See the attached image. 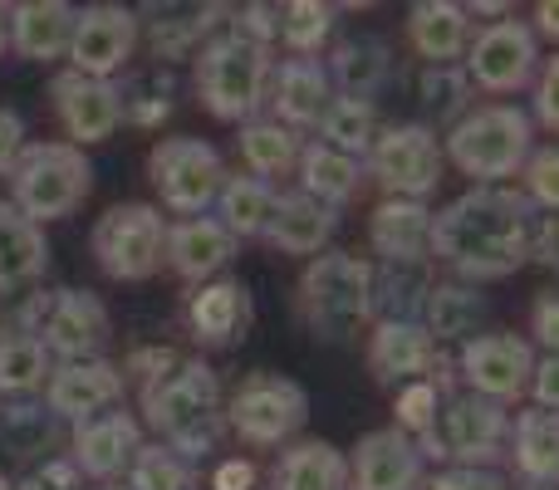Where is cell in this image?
<instances>
[{
	"label": "cell",
	"mask_w": 559,
	"mask_h": 490,
	"mask_svg": "<svg viewBox=\"0 0 559 490\" xmlns=\"http://www.w3.org/2000/svg\"><path fill=\"white\" fill-rule=\"evenodd\" d=\"M540 212L521 187H472L432 212V260L462 285L511 279L531 265V236Z\"/></svg>",
	"instance_id": "cell-1"
},
{
	"label": "cell",
	"mask_w": 559,
	"mask_h": 490,
	"mask_svg": "<svg viewBox=\"0 0 559 490\" xmlns=\"http://www.w3.org/2000/svg\"><path fill=\"white\" fill-rule=\"evenodd\" d=\"M138 413L163 437L167 452H177L192 466L226 442L222 373L206 358H182L167 378H157L147 393H138Z\"/></svg>",
	"instance_id": "cell-2"
},
{
	"label": "cell",
	"mask_w": 559,
	"mask_h": 490,
	"mask_svg": "<svg viewBox=\"0 0 559 490\" xmlns=\"http://www.w3.org/2000/svg\"><path fill=\"white\" fill-rule=\"evenodd\" d=\"M295 314L319 344H354L373 328V265L354 250L329 246L305 260L295 285Z\"/></svg>",
	"instance_id": "cell-3"
},
{
	"label": "cell",
	"mask_w": 559,
	"mask_h": 490,
	"mask_svg": "<svg viewBox=\"0 0 559 490\" xmlns=\"http://www.w3.org/2000/svg\"><path fill=\"white\" fill-rule=\"evenodd\" d=\"M447 163L476 187H511L535 153V123L521 104H481L466 108L462 123L442 133Z\"/></svg>",
	"instance_id": "cell-4"
},
{
	"label": "cell",
	"mask_w": 559,
	"mask_h": 490,
	"mask_svg": "<svg viewBox=\"0 0 559 490\" xmlns=\"http://www.w3.org/2000/svg\"><path fill=\"white\" fill-rule=\"evenodd\" d=\"M271 69H275L271 49L251 45V39L231 35V29L206 39L202 55L192 59V88L202 113L231 128L255 123L265 108V94H271Z\"/></svg>",
	"instance_id": "cell-5"
},
{
	"label": "cell",
	"mask_w": 559,
	"mask_h": 490,
	"mask_svg": "<svg viewBox=\"0 0 559 490\" xmlns=\"http://www.w3.org/2000/svg\"><path fill=\"white\" fill-rule=\"evenodd\" d=\"M10 206L29 216L35 226L69 222L94 192V163L84 147L49 138V143H25L20 163L10 167Z\"/></svg>",
	"instance_id": "cell-6"
},
{
	"label": "cell",
	"mask_w": 559,
	"mask_h": 490,
	"mask_svg": "<svg viewBox=\"0 0 559 490\" xmlns=\"http://www.w3.org/2000/svg\"><path fill=\"white\" fill-rule=\"evenodd\" d=\"M20 328H29L55 363H84V358H104L114 338V314L94 289L59 285L29 295V304L20 309Z\"/></svg>",
	"instance_id": "cell-7"
},
{
	"label": "cell",
	"mask_w": 559,
	"mask_h": 490,
	"mask_svg": "<svg viewBox=\"0 0 559 490\" xmlns=\"http://www.w3.org/2000/svg\"><path fill=\"white\" fill-rule=\"evenodd\" d=\"M167 212L153 202H114L88 231L94 265L114 285H143L167 270Z\"/></svg>",
	"instance_id": "cell-8"
},
{
	"label": "cell",
	"mask_w": 559,
	"mask_h": 490,
	"mask_svg": "<svg viewBox=\"0 0 559 490\" xmlns=\"http://www.w3.org/2000/svg\"><path fill=\"white\" fill-rule=\"evenodd\" d=\"M305 422H309L305 383L275 373V368H251L226 397V432L241 446H289L299 442Z\"/></svg>",
	"instance_id": "cell-9"
},
{
	"label": "cell",
	"mask_w": 559,
	"mask_h": 490,
	"mask_svg": "<svg viewBox=\"0 0 559 490\" xmlns=\"http://www.w3.org/2000/svg\"><path fill=\"white\" fill-rule=\"evenodd\" d=\"M417 452L442 466H486V471H496L511 452V413L491 397L452 393L437 413V427L417 442Z\"/></svg>",
	"instance_id": "cell-10"
},
{
	"label": "cell",
	"mask_w": 559,
	"mask_h": 490,
	"mask_svg": "<svg viewBox=\"0 0 559 490\" xmlns=\"http://www.w3.org/2000/svg\"><path fill=\"white\" fill-rule=\"evenodd\" d=\"M226 157L216 153L206 138L177 133V138H157L147 153V182L157 192V206L173 216H206L216 206L226 187Z\"/></svg>",
	"instance_id": "cell-11"
},
{
	"label": "cell",
	"mask_w": 559,
	"mask_h": 490,
	"mask_svg": "<svg viewBox=\"0 0 559 490\" xmlns=\"http://www.w3.org/2000/svg\"><path fill=\"white\" fill-rule=\"evenodd\" d=\"M364 172L383 187V196H403V202H427L442 187L447 153L442 133L432 123H388L378 128L373 147L364 157Z\"/></svg>",
	"instance_id": "cell-12"
},
{
	"label": "cell",
	"mask_w": 559,
	"mask_h": 490,
	"mask_svg": "<svg viewBox=\"0 0 559 490\" xmlns=\"http://www.w3.org/2000/svg\"><path fill=\"white\" fill-rule=\"evenodd\" d=\"M535 344L515 328H481L476 338H466L456 348V378L466 383V393L476 397H491V403L511 407L531 393V378H535Z\"/></svg>",
	"instance_id": "cell-13"
},
{
	"label": "cell",
	"mask_w": 559,
	"mask_h": 490,
	"mask_svg": "<svg viewBox=\"0 0 559 490\" xmlns=\"http://www.w3.org/2000/svg\"><path fill=\"white\" fill-rule=\"evenodd\" d=\"M462 64H466L472 88L506 98V94H521V88L535 84L545 55H540V39H535L531 20L511 15V20H491V25L476 29Z\"/></svg>",
	"instance_id": "cell-14"
},
{
	"label": "cell",
	"mask_w": 559,
	"mask_h": 490,
	"mask_svg": "<svg viewBox=\"0 0 559 490\" xmlns=\"http://www.w3.org/2000/svg\"><path fill=\"white\" fill-rule=\"evenodd\" d=\"M49 108H55L59 128H64V143L74 147H98L123 128V88L118 79H88L79 69H59L49 79Z\"/></svg>",
	"instance_id": "cell-15"
},
{
	"label": "cell",
	"mask_w": 559,
	"mask_h": 490,
	"mask_svg": "<svg viewBox=\"0 0 559 490\" xmlns=\"http://www.w3.org/2000/svg\"><path fill=\"white\" fill-rule=\"evenodd\" d=\"M138 49V10L118 5V0H94L79 5L74 39H69V69L88 79H118L133 64Z\"/></svg>",
	"instance_id": "cell-16"
},
{
	"label": "cell",
	"mask_w": 559,
	"mask_h": 490,
	"mask_svg": "<svg viewBox=\"0 0 559 490\" xmlns=\"http://www.w3.org/2000/svg\"><path fill=\"white\" fill-rule=\"evenodd\" d=\"M143 452V427L133 413H98L69 427V462L94 486H118Z\"/></svg>",
	"instance_id": "cell-17"
},
{
	"label": "cell",
	"mask_w": 559,
	"mask_h": 490,
	"mask_svg": "<svg viewBox=\"0 0 559 490\" xmlns=\"http://www.w3.org/2000/svg\"><path fill=\"white\" fill-rule=\"evenodd\" d=\"M182 324H187V334H192V344H202V348H216V354L241 348L255 324V299H251V289H246V279L216 275V279H206V285H197L192 295H187Z\"/></svg>",
	"instance_id": "cell-18"
},
{
	"label": "cell",
	"mask_w": 559,
	"mask_h": 490,
	"mask_svg": "<svg viewBox=\"0 0 559 490\" xmlns=\"http://www.w3.org/2000/svg\"><path fill=\"white\" fill-rule=\"evenodd\" d=\"M427 456L397 427H373L348 446V490H427Z\"/></svg>",
	"instance_id": "cell-19"
},
{
	"label": "cell",
	"mask_w": 559,
	"mask_h": 490,
	"mask_svg": "<svg viewBox=\"0 0 559 490\" xmlns=\"http://www.w3.org/2000/svg\"><path fill=\"white\" fill-rule=\"evenodd\" d=\"M231 20V5H143L138 10V45H147L153 64L197 59L206 39H216Z\"/></svg>",
	"instance_id": "cell-20"
},
{
	"label": "cell",
	"mask_w": 559,
	"mask_h": 490,
	"mask_svg": "<svg viewBox=\"0 0 559 490\" xmlns=\"http://www.w3.org/2000/svg\"><path fill=\"white\" fill-rule=\"evenodd\" d=\"M447 348L423 328V319H373L368 334V378L378 387H403L417 378H432Z\"/></svg>",
	"instance_id": "cell-21"
},
{
	"label": "cell",
	"mask_w": 559,
	"mask_h": 490,
	"mask_svg": "<svg viewBox=\"0 0 559 490\" xmlns=\"http://www.w3.org/2000/svg\"><path fill=\"white\" fill-rule=\"evenodd\" d=\"M128 393V378L114 358H84V363H55L45 383V403L49 413L59 417L64 427L84 422V417H98V413H114Z\"/></svg>",
	"instance_id": "cell-22"
},
{
	"label": "cell",
	"mask_w": 559,
	"mask_h": 490,
	"mask_svg": "<svg viewBox=\"0 0 559 490\" xmlns=\"http://www.w3.org/2000/svg\"><path fill=\"white\" fill-rule=\"evenodd\" d=\"M329 98H334V84H329L324 59H299V55L275 59L265 104H271V118L280 128H289V133H299V138L314 133Z\"/></svg>",
	"instance_id": "cell-23"
},
{
	"label": "cell",
	"mask_w": 559,
	"mask_h": 490,
	"mask_svg": "<svg viewBox=\"0 0 559 490\" xmlns=\"http://www.w3.org/2000/svg\"><path fill=\"white\" fill-rule=\"evenodd\" d=\"M368 246L378 250V265H427L432 260V206L383 196L368 212Z\"/></svg>",
	"instance_id": "cell-24"
},
{
	"label": "cell",
	"mask_w": 559,
	"mask_h": 490,
	"mask_svg": "<svg viewBox=\"0 0 559 490\" xmlns=\"http://www.w3.org/2000/svg\"><path fill=\"white\" fill-rule=\"evenodd\" d=\"M236 250H241V241L216 216H187V222L167 226V270L192 289L222 275L236 260Z\"/></svg>",
	"instance_id": "cell-25"
},
{
	"label": "cell",
	"mask_w": 559,
	"mask_h": 490,
	"mask_svg": "<svg viewBox=\"0 0 559 490\" xmlns=\"http://www.w3.org/2000/svg\"><path fill=\"white\" fill-rule=\"evenodd\" d=\"M403 35L427 69H456V59H466V49H472L476 20L456 0H417L407 10Z\"/></svg>",
	"instance_id": "cell-26"
},
{
	"label": "cell",
	"mask_w": 559,
	"mask_h": 490,
	"mask_svg": "<svg viewBox=\"0 0 559 490\" xmlns=\"http://www.w3.org/2000/svg\"><path fill=\"white\" fill-rule=\"evenodd\" d=\"M74 20L79 5H69V0H20V5H10V49L29 64L69 59Z\"/></svg>",
	"instance_id": "cell-27"
},
{
	"label": "cell",
	"mask_w": 559,
	"mask_h": 490,
	"mask_svg": "<svg viewBox=\"0 0 559 490\" xmlns=\"http://www.w3.org/2000/svg\"><path fill=\"white\" fill-rule=\"evenodd\" d=\"M511 462L515 481L531 490H559V413L525 407L511 417Z\"/></svg>",
	"instance_id": "cell-28"
},
{
	"label": "cell",
	"mask_w": 559,
	"mask_h": 490,
	"mask_svg": "<svg viewBox=\"0 0 559 490\" xmlns=\"http://www.w3.org/2000/svg\"><path fill=\"white\" fill-rule=\"evenodd\" d=\"M45 270H49L45 226H35L20 206H10V196H0V299L45 279Z\"/></svg>",
	"instance_id": "cell-29"
},
{
	"label": "cell",
	"mask_w": 559,
	"mask_h": 490,
	"mask_svg": "<svg viewBox=\"0 0 559 490\" xmlns=\"http://www.w3.org/2000/svg\"><path fill=\"white\" fill-rule=\"evenodd\" d=\"M271 490H348V456L324 437H299L280 446L271 476Z\"/></svg>",
	"instance_id": "cell-30"
},
{
	"label": "cell",
	"mask_w": 559,
	"mask_h": 490,
	"mask_svg": "<svg viewBox=\"0 0 559 490\" xmlns=\"http://www.w3.org/2000/svg\"><path fill=\"white\" fill-rule=\"evenodd\" d=\"M334 226H338V212L324 202H314L309 192H280V212L271 222V241L280 255H324L329 241H334Z\"/></svg>",
	"instance_id": "cell-31"
},
{
	"label": "cell",
	"mask_w": 559,
	"mask_h": 490,
	"mask_svg": "<svg viewBox=\"0 0 559 490\" xmlns=\"http://www.w3.org/2000/svg\"><path fill=\"white\" fill-rule=\"evenodd\" d=\"M423 328L437 344H466L486 328V295L462 279H432L423 299Z\"/></svg>",
	"instance_id": "cell-32"
},
{
	"label": "cell",
	"mask_w": 559,
	"mask_h": 490,
	"mask_svg": "<svg viewBox=\"0 0 559 490\" xmlns=\"http://www.w3.org/2000/svg\"><path fill=\"white\" fill-rule=\"evenodd\" d=\"M324 69H329L334 94L368 98V104H373V94L388 84V74H393V55H388L383 39L354 35V39H338L334 55L324 59Z\"/></svg>",
	"instance_id": "cell-33"
},
{
	"label": "cell",
	"mask_w": 559,
	"mask_h": 490,
	"mask_svg": "<svg viewBox=\"0 0 559 490\" xmlns=\"http://www.w3.org/2000/svg\"><path fill=\"white\" fill-rule=\"evenodd\" d=\"M280 212V187L261 182V177H226L222 196H216V222L236 236V241H265L271 222Z\"/></svg>",
	"instance_id": "cell-34"
},
{
	"label": "cell",
	"mask_w": 559,
	"mask_h": 490,
	"mask_svg": "<svg viewBox=\"0 0 559 490\" xmlns=\"http://www.w3.org/2000/svg\"><path fill=\"white\" fill-rule=\"evenodd\" d=\"M59 432H64V422L49 413V403L39 393L35 397H0V446H5L10 456L39 462V456H49L59 446Z\"/></svg>",
	"instance_id": "cell-35"
},
{
	"label": "cell",
	"mask_w": 559,
	"mask_h": 490,
	"mask_svg": "<svg viewBox=\"0 0 559 490\" xmlns=\"http://www.w3.org/2000/svg\"><path fill=\"white\" fill-rule=\"evenodd\" d=\"M236 153L246 163V177H261V182H280V177L299 172V153H305V138L280 128L275 118H255V123L236 128Z\"/></svg>",
	"instance_id": "cell-36"
},
{
	"label": "cell",
	"mask_w": 559,
	"mask_h": 490,
	"mask_svg": "<svg viewBox=\"0 0 559 490\" xmlns=\"http://www.w3.org/2000/svg\"><path fill=\"white\" fill-rule=\"evenodd\" d=\"M364 182H368V172L358 157H344L324 143H305V153H299V192H309L314 202L338 212V206L354 202Z\"/></svg>",
	"instance_id": "cell-37"
},
{
	"label": "cell",
	"mask_w": 559,
	"mask_h": 490,
	"mask_svg": "<svg viewBox=\"0 0 559 490\" xmlns=\"http://www.w3.org/2000/svg\"><path fill=\"white\" fill-rule=\"evenodd\" d=\"M55 358L29 328L0 324V397H35L45 393Z\"/></svg>",
	"instance_id": "cell-38"
},
{
	"label": "cell",
	"mask_w": 559,
	"mask_h": 490,
	"mask_svg": "<svg viewBox=\"0 0 559 490\" xmlns=\"http://www.w3.org/2000/svg\"><path fill=\"white\" fill-rule=\"evenodd\" d=\"M314 133H319V143H324V147H334V153L358 157V163H364L368 147H373V138H378V104H368V98L334 94Z\"/></svg>",
	"instance_id": "cell-39"
},
{
	"label": "cell",
	"mask_w": 559,
	"mask_h": 490,
	"mask_svg": "<svg viewBox=\"0 0 559 490\" xmlns=\"http://www.w3.org/2000/svg\"><path fill=\"white\" fill-rule=\"evenodd\" d=\"M338 25V5H324V0H289L280 5V45L299 59H319L334 39Z\"/></svg>",
	"instance_id": "cell-40"
},
{
	"label": "cell",
	"mask_w": 559,
	"mask_h": 490,
	"mask_svg": "<svg viewBox=\"0 0 559 490\" xmlns=\"http://www.w3.org/2000/svg\"><path fill=\"white\" fill-rule=\"evenodd\" d=\"M118 88H123V123H133V128H163L177 108V79L163 64L138 69Z\"/></svg>",
	"instance_id": "cell-41"
},
{
	"label": "cell",
	"mask_w": 559,
	"mask_h": 490,
	"mask_svg": "<svg viewBox=\"0 0 559 490\" xmlns=\"http://www.w3.org/2000/svg\"><path fill=\"white\" fill-rule=\"evenodd\" d=\"M123 486L128 490H202V476H197L192 462L167 452L163 442H143V452H138Z\"/></svg>",
	"instance_id": "cell-42"
},
{
	"label": "cell",
	"mask_w": 559,
	"mask_h": 490,
	"mask_svg": "<svg viewBox=\"0 0 559 490\" xmlns=\"http://www.w3.org/2000/svg\"><path fill=\"white\" fill-rule=\"evenodd\" d=\"M447 397H452V393H442L432 378L403 383V387L393 393V427H397V432H407L413 442H423V437L437 427V413H442Z\"/></svg>",
	"instance_id": "cell-43"
},
{
	"label": "cell",
	"mask_w": 559,
	"mask_h": 490,
	"mask_svg": "<svg viewBox=\"0 0 559 490\" xmlns=\"http://www.w3.org/2000/svg\"><path fill=\"white\" fill-rule=\"evenodd\" d=\"M466 94H472V79H466V69H427V74H423V104H427V113L447 118V123H462V118H466Z\"/></svg>",
	"instance_id": "cell-44"
},
{
	"label": "cell",
	"mask_w": 559,
	"mask_h": 490,
	"mask_svg": "<svg viewBox=\"0 0 559 490\" xmlns=\"http://www.w3.org/2000/svg\"><path fill=\"white\" fill-rule=\"evenodd\" d=\"M521 192L531 196V206L540 216H559V143L531 153V163L521 172Z\"/></svg>",
	"instance_id": "cell-45"
},
{
	"label": "cell",
	"mask_w": 559,
	"mask_h": 490,
	"mask_svg": "<svg viewBox=\"0 0 559 490\" xmlns=\"http://www.w3.org/2000/svg\"><path fill=\"white\" fill-rule=\"evenodd\" d=\"M226 29L261 49H275L280 45V5H265V0H251V5H236Z\"/></svg>",
	"instance_id": "cell-46"
},
{
	"label": "cell",
	"mask_w": 559,
	"mask_h": 490,
	"mask_svg": "<svg viewBox=\"0 0 559 490\" xmlns=\"http://www.w3.org/2000/svg\"><path fill=\"white\" fill-rule=\"evenodd\" d=\"M177 363H182V358H177V348H167V344H143V348H133V354H128L118 368H123L128 383H138V393H147V387H153L157 378L173 373Z\"/></svg>",
	"instance_id": "cell-47"
},
{
	"label": "cell",
	"mask_w": 559,
	"mask_h": 490,
	"mask_svg": "<svg viewBox=\"0 0 559 490\" xmlns=\"http://www.w3.org/2000/svg\"><path fill=\"white\" fill-rule=\"evenodd\" d=\"M531 123L559 138V55L545 59L531 84Z\"/></svg>",
	"instance_id": "cell-48"
},
{
	"label": "cell",
	"mask_w": 559,
	"mask_h": 490,
	"mask_svg": "<svg viewBox=\"0 0 559 490\" xmlns=\"http://www.w3.org/2000/svg\"><path fill=\"white\" fill-rule=\"evenodd\" d=\"M427 490H515L511 476L486 471V466H442L427 476Z\"/></svg>",
	"instance_id": "cell-49"
},
{
	"label": "cell",
	"mask_w": 559,
	"mask_h": 490,
	"mask_svg": "<svg viewBox=\"0 0 559 490\" xmlns=\"http://www.w3.org/2000/svg\"><path fill=\"white\" fill-rule=\"evenodd\" d=\"M10 490H84V476H79V466L69 456H45L29 476L10 481Z\"/></svg>",
	"instance_id": "cell-50"
},
{
	"label": "cell",
	"mask_w": 559,
	"mask_h": 490,
	"mask_svg": "<svg viewBox=\"0 0 559 490\" xmlns=\"http://www.w3.org/2000/svg\"><path fill=\"white\" fill-rule=\"evenodd\" d=\"M531 344H535V354H559V289H540V295H535Z\"/></svg>",
	"instance_id": "cell-51"
},
{
	"label": "cell",
	"mask_w": 559,
	"mask_h": 490,
	"mask_svg": "<svg viewBox=\"0 0 559 490\" xmlns=\"http://www.w3.org/2000/svg\"><path fill=\"white\" fill-rule=\"evenodd\" d=\"M531 407H540V413H559V354H540V363H535Z\"/></svg>",
	"instance_id": "cell-52"
},
{
	"label": "cell",
	"mask_w": 559,
	"mask_h": 490,
	"mask_svg": "<svg viewBox=\"0 0 559 490\" xmlns=\"http://www.w3.org/2000/svg\"><path fill=\"white\" fill-rule=\"evenodd\" d=\"M20 153H25V118H20L15 108L0 104V177H10V167L20 163Z\"/></svg>",
	"instance_id": "cell-53"
},
{
	"label": "cell",
	"mask_w": 559,
	"mask_h": 490,
	"mask_svg": "<svg viewBox=\"0 0 559 490\" xmlns=\"http://www.w3.org/2000/svg\"><path fill=\"white\" fill-rule=\"evenodd\" d=\"M255 481H261V471L251 456H226L212 471V490H255Z\"/></svg>",
	"instance_id": "cell-54"
},
{
	"label": "cell",
	"mask_w": 559,
	"mask_h": 490,
	"mask_svg": "<svg viewBox=\"0 0 559 490\" xmlns=\"http://www.w3.org/2000/svg\"><path fill=\"white\" fill-rule=\"evenodd\" d=\"M531 265L555 270V275H559V216H540V222H535V236H531Z\"/></svg>",
	"instance_id": "cell-55"
},
{
	"label": "cell",
	"mask_w": 559,
	"mask_h": 490,
	"mask_svg": "<svg viewBox=\"0 0 559 490\" xmlns=\"http://www.w3.org/2000/svg\"><path fill=\"white\" fill-rule=\"evenodd\" d=\"M531 29H535V39L559 45V0H540V5L531 10Z\"/></svg>",
	"instance_id": "cell-56"
},
{
	"label": "cell",
	"mask_w": 559,
	"mask_h": 490,
	"mask_svg": "<svg viewBox=\"0 0 559 490\" xmlns=\"http://www.w3.org/2000/svg\"><path fill=\"white\" fill-rule=\"evenodd\" d=\"M10 55V5L0 0V59Z\"/></svg>",
	"instance_id": "cell-57"
},
{
	"label": "cell",
	"mask_w": 559,
	"mask_h": 490,
	"mask_svg": "<svg viewBox=\"0 0 559 490\" xmlns=\"http://www.w3.org/2000/svg\"><path fill=\"white\" fill-rule=\"evenodd\" d=\"M94 490H128V486H123V481H118V486H94Z\"/></svg>",
	"instance_id": "cell-58"
},
{
	"label": "cell",
	"mask_w": 559,
	"mask_h": 490,
	"mask_svg": "<svg viewBox=\"0 0 559 490\" xmlns=\"http://www.w3.org/2000/svg\"><path fill=\"white\" fill-rule=\"evenodd\" d=\"M0 490H10V476L5 471H0Z\"/></svg>",
	"instance_id": "cell-59"
}]
</instances>
